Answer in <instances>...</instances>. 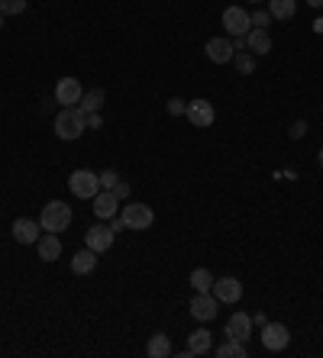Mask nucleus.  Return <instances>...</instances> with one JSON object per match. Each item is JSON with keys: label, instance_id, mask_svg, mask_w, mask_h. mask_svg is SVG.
I'll list each match as a JSON object with an SVG mask.
<instances>
[{"label": "nucleus", "instance_id": "2", "mask_svg": "<svg viewBox=\"0 0 323 358\" xmlns=\"http://www.w3.org/2000/svg\"><path fill=\"white\" fill-rule=\"evenodd\" d=\"M39 223L46 233H65L68 226H71V207H68L65 200H49L39 213Z\"/></svg>", "mask_w": 323, "mask_h": 358}, {"label": "nucleus", "instance_id": "11", "mask_svg": "<svg viewBox=\"0 0 323 358\" xmlns=\"http://www.w3.org/2000/svg\"><path fill=\"white\" fill-rule=\"evenodd\" d=\"M42 233H46V229H42V223H39V220L20 217L17 223H13V239H17L20 245H36Z\"/></svg>", "mask_w": 323, "mask_h": 358}, {"label": "nucleus", "instance_id": "39", "mask_svg": "<svg viewBox=\"0 0 323 358\" xmlns=\"http://www.w3.org/2000/svg\"><path fill=\"white\" fill-rule=\"evenodd\" d=\"M252 3H262V0H252Z\"/></svg>", "mask_w": 323, "mask_h": 358}, {"label": "nucleus", "instance_id": "21", "mask_svg": "<svg viewBox=\"0 0 323 358\" xmlns=\"http://www.w3.org/2000/svg\"><path fill=\"white\" fill-rule=\"evenodd\" d=\"M146 355H152V358H168L172 355V339H168L165 333H156L149 339V345H146Z\"/></svg>", "mask_w": 323, "mask_h": 358}, {"label": "nucleus", "instance_id": "17", "mask_svg": "<svg viewBox=\"0 0 323 358\" xmlns=\"http://www.w3.org/2000/svg\"><path fill=\"white\" fill-rule=\"evenodd\" d=\"M94 213H97L100 220H114L116 213H120V200H116L114 191H100L97 197H94Z\"/></svg>", "mask_w": 323, "mask_h": 358}, {"label": "nucleus", "instance_id": "3", "mask_svg": "<svg viewBox=\"0 0 323 358\" xmlns=\"http://www.w3.org/2000/svg\"><path fill=\"white\" fill-rule=\"evenodd\" d=\"M68 191L81 200H94L100 194V175L88 171V168H78V171L68 175Z\"/></svg>", "mask_w": 323, "mask_h": 358}, {"label": "nucleus", "instance_id": "32", "mask_svg": "<svg viewBox=\"0 0 323 358\" xmlns=\"http://www.w3.org/2000/svg\"><path fill=\"white\" fill-rule=\"evenodd\" d=\"M304 133H307V123H304V120H298V123L291 126V139H301Z\"/></svg>", "mask_w": 323, "mask_h": 358}, {"label": "nucleus", "instance_id": "13", "mask_svg": "<svg viewBox=\"0 0 323 358\" xmlns=\"http://www.w3.org/2000/svg\"><path fill=\"white\" fill-rule=\"evenodd\" d=\"M114 239H116V233L110 229V226H91L88 233H84V245L88 249H94L100 255V252H107L110 245H114Z\"/></svg>", "mask_w": 323, "mask_h": 358}, {"label": "nucleus", "instance_id": "4", "mask_svg": "<svg viewBox=\"0 0 323 358\" xmlns=\"http://www.w3.org/2000/svg\"><path fill=\"white\" fill-rule=\"evenodd\" d=\"M120 217H123L126 229H133V233H142V229H149V226L156 223V213H152V207H146V203H136V200H130V203H123V207H120Z\"/></svg>", "mask_w": 323, "mask_h": 358}, {"label": "nucleus", "instance_id": "33", "mask_svg": "<svg viewBox=\"0 0 323 358\" xmlns=\"http://www.w3.org/2000/svg\"><path fill=\"white\" fill-rule=\"evenodd\" d=\"M104 126V117L100 113H88V129H100Z\"/></svg>", "mask_w": 323, "mask_h": 358}, {"label": "nucleus", "instance_id": "8", "mask_svg": "<svg viewBox=\"0 0 323 358\" xmlns=\"http://www.w3.org/2000/svg\"><path fill=\"white\" fill-rule=\"evenodd\" d=\"M224 29L230 36H246L252 29V13L242 7H226L224 10Z\"/></svg>", "mask_w": 323, "mask_h": 358}, {"label": "nucleus", "instance_id": "18", "mask_svg": "<svg viewBox=\"0 0 323 358\" xmlns=\"http://www.w3.org/2000/svg\"><path fill=\"white\" fill-rule=\"evenodd\" d=\"M246 36H249V52H252V55H268V52H272V36H268V29L252 26Z\"/></svg>", "mask_w": 323, "mask_h": 358}, {"label": "nucleus", "instance_id": "19", "mask_svg": "<svg viewBox=\"0 0 323 358\" xmlns=\"http://www.w3.org/2000/svg\"><path fill=\"white\" fill-rule=\"evenodd\" d=\"M104 103H107V94H104V87H91V91H84L78 110H81L84 117H88V113H100V107H104Z\"/></svg>", "mask_w": 323, "mask_h": 358}, {"label": "nucleus", "instance_id": "34", "mask_svg": "<svg viewBox=\"0 0 323 358\" xmlns=\"http://www.w3.org/2000/svg\"><path fill=\"white\" fill-rule=\"evenodd\" d=\"M123 226H126V223H123V217H120V213H116V217L110 220V229H114V233H120V229H123Z\"/></svg>", "mask_w": 323, "mask_h": 358}, {"label": "nucleus", "instance_id": "31", "mask_svg": "<svg viewBox=\"0 0 323 358\" xmlns=\"http://www.w3.org/2000/svg\"><path fill=\"white\" fill-rule=\"evenodd\" d=\"M233 49H236V52H246L249 49V36H233Z\"/></svg>", "mask_w": 323, "mask_h": 358}, {"label": "nucleus", "instance_id": "30", "mask_svg": "<svg viewBox=\"0 0 323 358\" xmlns=\"http://www.w3.org/2000/svg\"><path fill=\"white\" fill-rule=\"evenodd\" d=\"M114 194H116V200H130V184H126V181H116L114 184Z\"/></svg>", "mask_w": 323, "mask_h": 358}, {"label": "nucleus", "instance_id": "10", "mask_svg": "<svg viewBox=\"0 0 323 358\" xmlns=\"http://www.w3.org/2000/svg\"><path fill=\"white\" fill-rule=\"evenodd\" d=\"M210 291H214V297L220 300V303H240V300H242L240 278H230V275H226V278H217Z\"/></svg>", "mask_w": 323, "mask_h": 358}, {"label": "nucleus", "instance_id": "26", "mask_svg": "<svg viewBox=\"0 0 323 358\" xmlns=\"http://www.w3.org/2000/svg\"><path fill=\"white\" fill-rule=\"evenodd\" d=\"M26 10V0H0V13L4 17H20Z\"/></svg>", "mask_w": 323, "mask_h": 358}, {"label": "nucleus", "instance_id": "23", "mask_svg": "<svg viewBox=\"0 0 323 358\" xmlns=\"http://www.w3.org/2000/svg\"><path fill=\"white\" fill-rule=\"evenodd\" d=\"M214 352H217L220 358H246V355H249L246 342H242V339H230V336H226V342H224V345H217Z\"/></svg>", "mask_w": 323, "mask_h": 358}, {"label": "nucleus", "instance_id": "36", "mask_svg": "<svg viewBox=\"0 0 323 358\" xmlns=\"http://www.w3.org/2000/svg\"><path fill=\"white\" fill-rule=\"evenodd\" d=\"M307 3H310L314 10H323V0H307Z\"/></svg>", "mask_w": 323, "mask_h": 358}, {"label": "nucleus", "instance_id": "27", "mask_svg": "<svg viewBox=\"0 0 323 358\" xmlns=\"http://www.w3.org/2000/svg\"><path fill=\"white\" fill-rule=\"evenodd\" d=\"M120 181V175H116L114 168H107V171H100V191H114V184Z\"/></svg>", "mask_w": 323, "mask_h": 358}, {"label": "nucleus", "instance_id": "16", "mask_svg": "<svg viewBox=\"0 0 323 358\" xmlns=\"http://www.w3.org/2000/svg\"><path fill=\"white\" fill-rule=\"evenodd\" d=\"M36 252H39L42 262H58V255H62V239H58V233H42L39 242H36Z\"/></svg>", "mask_w": 323, "mask_h": 358}, {"label": "nucleus", "instance_id": "5", "mask_svg": "<svg viewBox=\"0 0 323 358\" xmlns=\"http://www.w3.org/2000/svg\"><path fill=\"white\" fill-rule=\"evenodd\" d=\"M191 317L198 320V323H210L217 317V310H220V300L214 297V291H194L191 297Z\"/></svg>", "mask_w": 323, "mask_h": 358}, {"label": "nucleus", "instance_id": "29", "mask_svg": "<svg viewBox=\"0 0 323 358\" xmlns=\"http://www.w3.org/2000/svg\"><path fill=\"white\" fill-rule=\"evenodd\" d=\"M184 110H188V103H184L181 97H172V100H168V113H172V117H184Z\"/></svg>", "mask_w": 323, "mask_h": 358}, {"label": "nucleus", "instance_id": "1", "mask_svg": "<svg viewBox=\"0 0 323 358\" xmlns=\"http://www.w3.org/2000/svg\"><path fill=\"white\" fill-rule=\"evenodd\" d=\"M84 129H88V117H84L78 107H62L55 113V136L65 142H75L84 136Z\"/></svg>", "mask_w": 323, "mask_h": 358}, {"label": "nucleus", "instance_id": "15", "mask_svg": "<svg viewBox=\"0 0 323 358\" xmlns=\"http://www.w3.org/2000/svg\"><path fill=\"white\" fill-rule=\"evenodd\" d=\"M210 349H214V333H207V329H194V333L188 336V349H184V355L198 358V355H207Z\"/></svg>", "mask_w": 323, "mask_h": 358}, {"label": "nucleus", "instance_id": "24", "mask_svg": "<svg viewBox=\"0 0 323 358\" xmlns=\"http://www.w3.org/2000/svg\"><path fill=\"white\" fill-rule=\"evenodd\" d=\"M188 284L194 287V291H210V287H214V275H210L207 268H194L191 278H188Z\"/></svg>", "mask_w": 323, "mask_h": 358}, {"label": "nucleus", "instance_id": "37", "mask_svg": "<svg viewBox=\"0 0 323 358\" xmlns=\"http://www.w3.org/2000/svg\"><path fill=\"white\" fill-rule=\"evenodd\" d=\"M317 162H320V168H323V149H320V152H317Z\"/></svg>", "mask_w": 323, "mask_h": 358}, {"label": "nucleus", "instance_id": "14", "mask_svg": "<svg viewBox=\"0 0 323 358\" xmlns=\"http://www.w3.org/2000/svg\"><path fill=\"white\" fill-rule=\"evenodd\" d=\"M230 339H242L246 342L249 336H252V317L249 313H242V310H236L230 320H226V329H224Z\"/></svg>", "mask_w": 323, "mask_h": 358}, {"label": "nucleus", "instance_id": "7", "mask_svg": "<svg viewBox=\"0 0 323 358\" xmlns=\"http://www.w3.org/2000/svg\"><path fill=\"white\" fill-rule=\"evenodd\" d=\"M184 117H188V123L198 126V129H207V126H214L217 110H214V103H210V100L198 97V100H191V103H188Z\"/></svg>", "mask_w": 323, "mask_h": 358}, {"label": "nucleus", "instance_id": "25", "mask_svg": "<svg viewBox=\"0 0 323 358\" xmlns=\"http://www.w3.org/2000/svg\"><path fill=\"white\" fill-rule=\"evenodd\" d=\"M233 65H236V71H240V75H252V71H256V55H252V52H236V55H233Z\"/></svg>", "mask_w": 323, "mask_h": 358}, {"label": "nucleus", "instance_id": "12", "mask_svg": "<svg viewBox=\"0 0 323 358\" xmlns=\"http://www.w3.org/2000/svg\"><path fill=\"white\" fill-rule=\"evenodd\" d=\"M204 52H207V59L214 62V65H226V62H233V55H236V49H233V39H224V36H214V39H207Z\"/></svg>", "mask_w": 323, "mask_h": 358}, {"label": "nucleus", "instance_id": "20", "mask_svg": "<svg viewBox=\"0 0 323 358\" xmlns=\"http://www.w3.org/2000/svg\"><path fill=\"white\" fill-rule=\"evenodd\" d=\"M94 268H97V252L88 249V245L81 252H75V259H71V271L75 275H91Z\"/></svg>", "mask_w": 323, "mask_h": 358}, {"label": "nucleus", "instance_id": "9", "mask_svg": "<svg viewBox=\"0 0 323 358\" xmlns=\"http://www.w3.org/2000/svg\"><path fill=\"white\" fill-rule=\"evenodd\" d=\"M84 97V87L78 78H58L55 84V100L62 103V107H78Z\"/></svg>", "mask_w": 323, "mask_h": 358}, {"label": "nucleus", "instance_id": "35", "mask_svg": "<svg viewBox=\"0 0 323 358\" xmlns=\"http://www.w3.org/2000/svg\"><path fill=\"white\" fill-rule=\"evenodd\" d=\"M268 320H266V313H256V317H252V326H266Z\"/></svg>", "mask_w": 323, "mask_h": 358}, {"label": "nucleus", "instance_id": "38", "mask_svg": "<svg viewBox=\"0 0 323 358\" xmlns=\"http://www.w3.org/2000/svg\"><path fill=\"white\" fill-rule=\"evenodd\" d=\"M0 26H4V13H0Z\"/></svg>", "mask_w": 323, "mask_h": 358}, {"label": "nucleus", "instance_id": "22", "mask_svg": "<svg viewBox=\"0 0 323 358\" xmlns=\"http://www.w3.org/2000/svg\"><path fill=\"white\" fill-rule=\"evenodd\" d=\"M268 13L272 20H291L298 13V0H268Z\"/></svg>", "mask_w": 323, "mask_h": 358}, {"label": "nucleus", "instance_id": "6", "mask_svg": "<svg viewBox=\"0 0 323 358\" xmlns=\"http://www.w3.org/2000/svg\"><path fill=\"white\" fill-rule=\"evenodd\" d=\"M262 345H266V352H284L291 345V329L284 323H266L262 326Z\"/></svg>", "mask_w": 323, "mask_h": 358}, {"label": "nucleus", "instance_id": "28", "mask_svg": "<svg viewBox=\"0 0 323 358\" xmlns=\"http://www.w3.org/2000/svg\"><path fill=\"white\" fill-rule=\"evenodd\" d=\"M268 23H272V13H268V10H256V13H252V26L268 29Z\"/></svg>", "mask_w": 323, "mask_h": 358}]
</instances>
